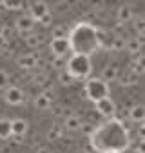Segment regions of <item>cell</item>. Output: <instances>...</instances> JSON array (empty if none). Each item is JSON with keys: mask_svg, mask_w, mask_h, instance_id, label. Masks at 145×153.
Returning a JSON list of instances; mask_svg holds the SVG:
<instances>
[{"mask_svg": "<svg viewBox=\"0 0 145 153\" xmlns=\"http://www.w3.org/2000/svg\"><path fill=\"white\" fill-rule=\"evenodd\" d=\"M36 153H51L47 148H38V149H36Z\"/></svg>", "mask_w": 145, "mask_h": 153, "instance_id": "obj_30", "label": "cell"}, {"mask_svg": "<svg viewBox=\"0 0 145 153\" xmlns=\"http://www.w3.org/2000/svg\"><path fill=\"white\" fill-rule=\"evenodd\" d=\"M67 42L72 55L91 56L100 49L96 40V27L89 22H78L76 26H72L67 35Z\"/></svg>", "mask_w": 145, "mask_h": 153, "instance_id": "obj_2", "label": "cell"}, {"mask_svg": "<svg viewBox=\"0 0 145 153\" xmlns=\"http://www.w3.org/2000/svg\"><path fill=\"white\" fill-rule=\"evenodd\" d=\"M125 44H127V40L122 36V35H116V36H113V42H111V51H122V49H125Z\"/></svg>", "mask_w": 145, "mask_h": 153, "instance_id": "obj_21", "label": "cell"}, {"mask_svg": "<svg viewBox=\"0 0 145 153\" xmlns=\"http://www.w3.org/2000/svg\"><path fill=\"white\" fill-rule=\"evenodd\" d=\"M96 106V113L100 115V117H103V119H107V120H111V119H114V113H116V104L111 100V99H102L100 102H96L94 104Z\"/></svg>", "mask_w": 145, "mask_h": 153, "instance_id": "obj_6", "label": "cell"}, {"mask_svg": "<svg viewBox=\"0 0 145 153\" xmlns=\"http://www.w3.org/2000/svg\"><path fill=\"white\" fill-rule=\"evenodd\" d=\"M51 53H53V56L65 59V55L71 53L67 38H60V40H51Z\"/></svg>", "mask_w": 145, "mask_h": 153, "instance_id": "obj_8", "label": "cell"}, {"mask_svg": "<svg viewBox=\"0 0 145 153\" xmlns=\"http://www.w3.org/2000/svg\"><path fill=\"white\" fill-rule=\"evenodd\" d=\"M38 22L42 24V27H51V26H53V13H51V11H49V13H45Z\"/></svg>", "mask_w": 145, "mask_h": 153, "instance_id": "obj_27", "label": "cell"}, {"mask_svg": "<svg viewBox=\"0 0 145 153\" xmlns=\"http://www.w3.org/2000/svg\"><path fill=\"white\" fill-rule=\"evenodd\" d=\"M58 82H60L62 86H71V84L75 82V80H72L71 76H69V75L65 73V69H62V71L58 73Z\"/></svg>", "mask_w": 145, "mask_h": 153, "instance_id": "obj_25", "label": "cell"}, {"mask_svg": "<svg viewBox=\"0 0 145 153\" xmlns=\"http://www.w3.org/2000/svg\"><path fill=\"white\" fill-rule=\"evenodd\" d=\"M100 79H102L105 84H107V82H113V80H118V79H120V69H118V66H113V64L105 66Z\"/></svg>", "mask_w": 145, "mask_h": 153, "instance_id": "obj_12", "label": "cell"}, {"mask_svg": "<svg viewBox=\"0 0 145 153\" xmlns=\"http://www.w3.org/2000/svg\"><path fill=\"white\" fill-rule=\"evenodd\" d=\"M24 42H26V44H27V48H31V49H36V48H38V46L42 44L40 36H38V35H34V33H31V35L26 38Z\"/></svg>", "mask_w": 145, "mask_h": 153, "instance_id": "obj_22", "label": "cell"}, {"mask_svg": "<svg viewBox=\"0 0 145 153\" xmlns=\"http://www.w3.org/2000/svg\"><path fill=\"white\" fill-rule=\"evenodd\" d=\"M33 26H34V20L29 16V15H20L15 20V27H16V31H18V35H20L24 40L31 35V31H33Z\"/></svg>", "mask_w": 145, "mask_h": 153, "instance_id": "obj_5", "label": "cell"}, {"mask_svg": "<svg viewBox=\"0 0 145 153\" xmlns=\"http://www.w3.org/2000/svg\"><path fill=\"white\" fill-rule=\"evenodd\" d=\"M67 35H69V29H67L64 24H60V26H54V27H53V40H60V38H67Z\"/></svg>", "mask_w": 145, "mask_h": 153, "instance_id": "obj_20", "label": "cell"}, {"mask_svg": "<svg viewBox=\"0 0 145 153\" xmlns=\"http://www.w3.org/2000/svg\"><path fill=\"white\" fill-rule=\"evenodd\" d=\"M83 93L85 97L91 100V102H100L102 99H107L109 97V86L100 79V76H94V79H87L85 80V86H83Z\"/></svg>", "mask_w": 145, "mask_h": 153, "instance_id": "obj_4", "label": "cell"}, {"mask_svg": "<svg viewBox=\"0 0 145 153\" xmlns=\"http://www.w3.org/2000/svg\"><path fill=\"white\" fill-rule=\"evenodd\" d=\"M89 139L93 148L100 153H122L131 146L129 131L118 119H111L105 120L103 124H98Z\"/></svg>", "mask_w": 145, "mask_h": 153, "instance_id": "obj_1", "label": "cell"}, {"mask_svg": "<svg viewBox=\"0 0 145 153\" xmlns=\"http://www.w3.org/2000/svg\"><path fill=\"white\" fill-rule=\"evenodd\" d=\"M0 56H2V59H9V56H11V51H9V48H6V49H2V51H0Z\"/></svg>", "mask_w": 145, "mask_h": 153, "instance_id": "obj_29", "label": "cell"}, {"mask_svg": "<svg viewBox=\"0 0 145 153\" xmlns=\"http://www.w3.org/2000/svg\"><path fill=\"white\" fill-rule=\"evenodd\" d=\"M47 82H49V79H47V73H42V71H40V73H36V75L33 76V84H34V86H40V88H44Z\"/></svg>", "mask_w": 145, "mask_h": 153, "instance_id": "obj_23", "label": "cell"}, {"mask_svg": "<svg viewBox=\"0 0 145 153\" xmlns=\"http://www.w3.org/2000/svg\"><path fill=\"white\" fill-rule=\"evenodd\" d=\"M82 133H83V135H87V137H91V135H93V133H94V129H96V126L94 124H91V122H85V124H82Z\"/></svg>", "mask_w": 145, "mask_h": 153, "instance_id": "obj_28", "label": "cell"}, {"mask_svg": "<svg viewBox=\"0 0 145 153\" xmlns=\"http://www.w3.org/2000/svg\"><path fill=\"white\" fill-rule=\"evenodd\" d=\"M45 137H47L49 142H56V140L62 137V128H58V126H51V128L47 129V133H45Z\"/></svg>", "mask_w": 145, "mask_h": 153, "instance_id": "obj_19", "label": "cell"}, {"mask_svg": "<svg viewBox=\"0 0 145 153\" xmlns=\"http://www.w3.org/2000/svg\"><path fill=\"white\" fill-rule=\"evenodd\" d=\"M0 139H2V140L11 139V120L9 119H2V117H0Z\"/></svg>", "mask_w": 145, "mask_h": 153, "instance_id": "obj_17", "label": "cell"}, {"mask_svg": "<svg viewBox=\"0 0 145 153\" xmlns=\"http://www.w3.org/2000/svg\"><path fill=\"white\" fill-rule=\"evenodd\" d=\"M129 117H131V120H133V122L141 124V122H143V117H145V108H143L141 104L133 106V108H131V111H129Z\"/></svg>", "mask_w": 145, "mask_h": 153, "instance_id": "obj_14", "label": "cell"}, {"mask_svg": "<svg viewBox=\"0 0 145 153\" xmlns=\"http://www.w3.org/2000/svg\"><path fill=\"white\" fill-rule=\"evenodd\" d=\"M9 82H11L9 73L4 71V69H0V89H7L9 88Z\"/></svg>", "mask_w": 145, "mask_h": 153, "instance_id": "obj_24", "label": "cell"}, {"mask_svg": "<svg viewBox=\"0 0 145 153\" xmlns=\"http://www.w3.org/2000/svg\"><path fill=\"white\" fill-rule=\"evenodd\" d=\"M82 119L78 117V115H71V117H67L65 119V129L67 131H76V129H80L82 128Z\"/></svg>", "mask_w": 145, "mask_h": 153, "instance_id": "obj_16", "label": "cell"}, {"mask_svg": "<svg viewBox=\"0 0 145 153\" xmlns=\"http://www.w3.org/2000/svg\"><path fill=\"white\" fill-rule=\"evenodd\" d=\"M118 80H120L122 86H136V84H140V76L136 73H133L131 69H127Z\"/></svg>", "mask_w": 145, "mask_h": 153, "instance_id": "obj_13", "label": "cell"}, {"mask_svg": "<svg viewBox=\"0 0 145 153\" xmlns=\"http://www.w3.org/2000/svg\"><path fill=\"white\" fill-rule=\"evenodd\" d=\"M27 7H29V16L34 22H38L45 13H49V7H47L45 2H29Z\"/></svg>", "mask_w": 145, "mask_h": 153, "instance_id": "obj_9", "label": "cell"}, {"mask_svg": "<svg viewBox=\"0 0 145 153\" xmlns=\"http://www.w3.org/2000/svg\"><path fill=\"white\" fill-rule=\"evenodd\" d=\"M141 46H143V40H140V38H133V40H127L125 49L129 51L131 55H140L141 53Z\"/></svg>", "mask_w": 145, "mask_h": 153, "instance_id": "obj_18", "label": "cell"}, {"mask_svg": "<svg viewBox=\"0 0 145 153\" xmlns=\"http://www.w3.org/2000/svg\"><path fill=\"white\" fill-rule=\"evenodd\" d=\"M29 124L24 119H15L11 120V137H24L27 133Z\"/></svg>", "mask_w": 145, "mask_h": 153, "instance_id": "obj_11", "label": "cell"}, {"mask_svg": "<svg viewBox=\"0 0 145 153\" xmlns=\"http://www.w3.org/2000/svg\"><path fill=\"white\" fill-rule=\"evenodd\" d=\"M4 99L7 104H13V106H18L26 100V93L18 88V86H9L6 91H4Z\"/></svg>", "mask_w": 145, "mask_h": 153, "instance_id": "obj_7", "label": "cell"}, {"mask_svg": "<svg viewBox=\"0 0 145 153\" xmlns=\"http://www.w3.org/2000/svg\"><path fill=\"white\" fill-rule=\"evenodd\" d=\"M51 66L54 68V69H65V59H58V56H53L51 59Z\"/></svg>", "mask_w": 145, "mask_h": 153, "instance_id": "obj_26", "label": "cell"}, {"mask_svg": "<svg viewBox=\"0 0 145 153\" xmlns=\"http://www.w3.org/2000/svg\"><path fill=\"white\" fill-rule=\"evenodd\" d=\"M116 18H118V24H129L131 20H134V11L129 6H120L116 11Z\"/></svg>", "mask_w": 145, "mask_h": 153, "instance_id": "obj_10", "label": "cell"}, {"mask_svg": "<svg viewBox=\"0 0 145 153\" xmlns=\"http://www.w3.org/2000/svg\"><path fill=\"white\" fill-rule=\"evenodd\" d=\"M93 71V64H91V56L83 55H71L65 60V73L72 80H87Z\"/></svg>", "mask_w": 145, "mask_h": 153, "instance_id": "obj_3", "label": "cell"}, {"mask_svg": "<svg viewBox=\"0 0 145 153\" xmlns=\"http://www.w3.org/2000/svg\"><path fill=\"white\" fill-rule=\"evenodd\" d=\"M0 95H2V89H0Z\"/></svg>", "mask_w": 145, "mask_h": 153, "instance_id": "obj_31", "label": "cell"}, {"mask_svg": "<svg viewBox=\"0 0 145 153\" xmlns=\"http://www.w3.org/2000/svg\"><path fill=\"white\" fill-rule=\"evenodd\" d=\"M51 106H53V99H49L47 95L40 93V95L34 97V108L36 109H49Z\"/></svg>", "mask_w": 145, "mask_h": 153, "instance_id": "obj_15", "label": "cell"}]
</instances>
